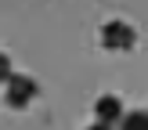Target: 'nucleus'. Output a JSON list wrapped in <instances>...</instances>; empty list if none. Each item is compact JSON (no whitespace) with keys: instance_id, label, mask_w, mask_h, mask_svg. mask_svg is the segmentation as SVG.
<instances>
[{"instance_id":"nucleus-2","label":"nucleus","mask_w":148,"mask_h":130,"mask_svg":"<svg viewBox=\"0 0 148 130\" xmlns=\"http://www.w3.org/2000/svg\"><path fill=\"white\" fill-rule=\"evenodd\" d=\"M134 43H137L134 25H127V22H119V18H112V22L101 25V47H108V51H130Z\"/></svg>"},{"instance_id":"nucleus-1","label":"nucleus","mask_w":148,"mask_h":130,"mask_svg":"<svg viewBox=\"0 0 148 130\" xmlns=\"http://www.w3.org/2000/svg\"><path fill=\"white\" fill-rule=\"evenodd\" d=\"M36 94H40V87H36L33 76H22V72H11V79L4 83V101L11 108H25L36 101Z\"/></svg>"},{"instance_id":"nucleus-5","label":"nucleus","mask_w":148,"mask_h":130,"mask_svg":"<svg viewBox=\"0 0 148 130\" xmlns=\"http://www.w3.org/2000/svg\"><path fill=\"white\" fill-rule=\"evenodd\" d=\"M7 79H11V58H7L4 51H0V87H4Z\"/></svg>"},{"instance_id":"nucleus-3","label":"nucleus","mask_w":148,"mask_h":130,"mask_svg":"<svg viewBox=\"0 0 148 130\" xmlns=\"http://www.w3.org/2000/svg\"><path fill=\"white\" fill-rule=\"evenodd\" d=\"M123 101L116 98V94H101L98 101H94V123H105V127H119L123 119Z\"/></svg>"},{"instance_id":"nucleus-6","label":"nucleus","mask_w":148,"mask_h":130,"mask_svg":"<svg viewBox=\"0 0 148 130\" xmlns=\"http://www.w3.org/2000/svg\"><path fill=\"white\" fill-rule=\"evenodd\" d=\"M87 130H116V127H105V123H90Z\"/></svg>"},{"instance_id":"nucleus-4","label":"nucleus","mask_w":148,"mask_h":130,"mask_svg":"<svg viewBox=\"0 0 148 130\" xmlns=\"http://www.w3.org/2000/svg\"><path fill=\"white\" fill-rule=\"evenodd\" d=\"M119 130H148V112L145 108H134L119 119Z\"/></svg>"}]
</instances>
